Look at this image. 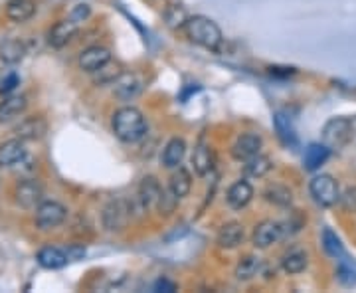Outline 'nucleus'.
Segmentation results:
<instances>
[{"label":"nucleus","mask_w":356,"mask_h":293,"mask_svg":"<svg viewBox=\"0 0 356 293\" xmlns=\"http://www.w3.org/2000/svg\"><path fill=\"white\" fill-rule=\"evenodd\" d=\"M36 14V2L34 0H8L6 4V16L12 22H26Z\"/></svg>","instance_id":"obj_20"},{"label":"nucleus","mask_w":356,"mask_h":293,"mask_svg":"<svg viewBox=\"0 0 356 293\" xmlns=\"http://www.w3.org/2000/svg\"><path fill=\"white\" fill-rule=\"evenodd\" d=\"M309 192L315 200L319 206L323 208H332L339 196H341V190H339V183L330 176V174H316L313 176V181L309 183Z\"/></svg>","instance_id":"obj_4"},{"label":"nucleus","mask_w":356,"mask_h":293,"mask_svg":"<svg viewBox=\"0 0 356 293\" xmlns=\"http://www.w3.org/2000/svg\"><path fill=\"white\" fill-rule=\"evenodd\" d=\"M26 145L20 137L4 141L0 145V167H14L26 157Z\"/></svg>","instance_id":"obj_11"},{"label":"nucleus","mask_w":356,"mask_h":293,"mask_svg":"<svg viewBox=\"0 0 356 293\" xmlns=\"http://www.w3.org/2000/svg\"><path fill=\"white\" fill-rule=\"evenodd\" d=\"M14 196L16 202L24 208V210H34L44 202V190L40 187L38 181L34 178H24L20 181L14 188Z\"/></svg>","instance_id":"obj_7"},{"label":"nucleus","mask_w":356,"mask_h":293,"mask_svg":"<svg viewBox=\"0 0 356 293\" xmlns=\"http://www.w3.org/2000/svg\"><path fill=\"white\" fill-rule=\"evenodd\" d=\"M169 188L174 192L176 199H185V196H188V192H190V188H192V176H190V173L186 171L185 167H178V171L172 173Z\"/></svg>","instance_id":"obj_26"},{"label":"nucleus","mask_w":356,"mask_h":293,"mask_svg":"<svg viewBox=\"0 0 356 293\" xmlns=\"http://www.w3.org/2000/svg\"><path fill=\"white\" fill-rule=\"evenodd\" d=\"M113 133L117 135L123 143H137L146 133V121L143 113L137 107H121L113 115Z\"/></svg>","instance_id":"obj_1"},{"label":"nucleus","mask_w":356,"mask_h":293,"mask_svg":"<svg viewBox=\"0 0 356 293\" xmlns=\"http://www.w3.org/2000/svg\"><path fill=\"white\" fill-rule=\"evenodd\" d=\"M216 242L224 250H234L244 242V226L239 222H228L220 228Z\"/></svg>","instance_id":"obj_16"},{"label":"nucleus","mask_w":356,"mask_h":293,"mask_svg":"<svg viewBox=\"0 0 356 293\" xmlns=\"http://www.w3.org/2000/svg\"><path fill=\"white\" fill-rule=\"evenodd\" d=\"M46 129H48V125L42 117H28L16 127V135L22 141H38L46 135Z\"/></svg>","instance_id":"obj_19"},{"label":"nucleus","mask_w":356,"mask_h":293,"mask_svg":"<svg viewBox=\"0 0 356 293\" xmlns=\"http://www.w3.org/2000/svg\"><path fill=\"white\" fill-rule=\"evenodd\" d=\"M186 12L183 8H178V6H172L171 10L167 12V22H169V26L176 28V26H185L186 22Z\"/></svg>","instance_id":"obj_35"},{"label":"nucleus","mask_w":356,"mask_h":293,"mask_svg":"<svg viewBox=\"0 0 356 293\" xmlns=\"http://www.w3.org/2000/svg\"><path fill=\"white\" fill-rule=\"evenodd\" d=\"M185 32L188 40L194 42L196 46L210 50V52H216L222 44V30L218 28L214 20L206 18V16L186 18Z\"/></svg>","instance_id":"obj_2"},{"label":"nucleus","mask_w":356,"mask_h":293,"mask_svg":"<svg viewBox=\"0 0 356 293\" xmlns=\"http://www.w3.org/2000/svg\"><path fill=\"white\" fill-rule=\"evenodd\" d=\"M323 248H325V252L329 253L330 258H343L344 256L343 244H341L339 236L330 228H325V232H323Z\"/></svg>","instance_id":"obj_31"},{"label":"nucleus","mask_w":356,"mask_h":293,"mask_svg":"<svg viewBox=\"0 0 356 293\" xmlns=\"http://www.w3.org/2000/svg\"><path fill=\"white\" fill-rule=\"evenodd\" d=\"M87 16H90V8H87V6L83 4V6H78V8H76V10L71 12V20H74V22H78V24H79V22H83V20H85Z\"/></svg>","instance_id":"obj_39"},{"label":"nucleus","mask_w":356,"mask_h":293,"mask_svg":"<svg viewBox=\"0 0 356 293\" xmlns=\"http://www.w3.org/2000/svg\"><path fill=\"white\" fill-rule=\"evenodd\" d=\"M66 256L69 262H78V260H81L85 256V248L83 246H69L66 250Z\"/></svg>","instance_id":"obj_38"},{"label":"nucleus","mask_w":356,"mask_h":293,"mask_svg":"<svg viewBox=\"0 0 356 293\" xmlns=\"http://www.w3.org/2000/svg\"><path fill=\"white\" fill-rule=\"evenodd\" d=\"M160 192H162V187L158 185V181L155 176H145V178H143V183H141V187H139L137 200L141 202V206H143L145 212L157 206Z\"/></svg>","instance_id":"obj_13"},{"label":"nucleus","mask_w":356,"mask_h":293,"mask_svg":"<svg viewBox=\"0 0 356 293\" xmlns=\"http://www.w3.org/2000/svg\"><path fill=\"white\" fill-rule=\"evenodd\" d=\"M339 204L344 212L355 214L356 212V187H348L343 194L339 196Z\"/></svg>","instance_id":"obj_34"},{"label":"nucleus","mask_w":356,"mask_h":293,"mask_svg":"<svg viewBox=\"0 0 356 293\" xmlns=\"http://www.w3.org/2000/svg\"><path fill=\"white\" fill-rule=\"evenodd\" d=\"M26 53V46L20 40H6L0 44V60L4 64H18Z\"/></svg>","instance_id":"obj_25"},{"label":"nucleus","mask_w":356,"mask_h":293,"mask_svg":"<svg viewBox=\"0 0 356 293\" xmlns=\"http://www.w3.org/2000/svg\"><path fill=\"white\" fill-rule=\"evenodd\" d=\"M273 169V162L269 157H265V155H255V157H251L250 160H246V174L248 176H253V178H262L265 174L269 173Z\"/></svg>","instance_id":"obj_27"},{"label":"nucleus","mask_w":356,"mask_h":293,"mask_svg":"<svg viewBox=\"0 0 356 293\" xmlns=\"http://www.w3.org/2000/svg\"><path fill=\"white\" fill-rule=\"evenodd\" d=\"M285 238V230H283V224L281 222H273V220H264L262 224H257L255 230H253V236H251V242L255 248L260 250H265L269 246H273L279 240Z\"/></svg>","instance_id":"obj_8"},{"label":"nucleus","mask_w":356,"mask_h":293,"mask_svg":"<svg viewBox=\"0 0 356 293\" xmlns=\"http://www.w3.org/2000/svg\"><path fill=\"white\" fill-rule=\"evenodd\" d=\"M111 60V52L103 48V46H90L83 52L79 53V67L85 72H97L101 66H105L107 62Z\"/></svg>","instance_id":"obj_10"},{"label":"nucleus","mask_w":356,"mask_h":293,"mask_svg":"<svg viewBox=\"0 0 356 293\" xmlns=\"http://www.w3.org/2000/svg\"><path fill=\"white\" fill-rule=\"evenodd\" d=\"M330 157V149L325 143H311V145L305 149V169L307 171H316L321 169Z\"/></svg>","instance_id":"obj_18"},{"label":"nucleus","mask_w":356,"mask_h":293,"mask_svg":"<svg viewBox=\"0 0 356 293\" xmlns=\"http://www.w3.org/2000/svg\"><path fill=\"white\" fill-rule=\"evenodd\" d=\"M265 200L276 204L279 208H287L293 202V192L287 187H283V185H271L265 190Z\"/></svg>","instance_id":"obj_28"},{"label":"nucleus","mask_w":356,"mask_h":293,"mask_svg":"<svg viewBox=\"0 0 356 293\" xmlns=\"http://www.w3.org/2000/svg\"><path fill=\"white\" fill-rule=\"evenodd\" d=\"M36 260H38L40 266L46 267V269H60V267H64L67 262H69L64 250L52 248V246L42 248L38 252V256H36Z\"/></svg>","instance_id":"obj_23"},{"label":"nucleus","mask_w":356,"mask_h":293,"mask_svg":"<svg viewBox=\"0 0 356 293\" xmlns=\"http://www.w3.org/2000/svg\"><path fill=\"white\" fill-rule=\"evenodd\" d=\"M192 165H194V171L200 176H206L212 173L214 169V155H212V149L204 141H200L198 146L194 149V155H192Z\"/></svg>","instance_id":"obj_24"},{"label":"nucleus","mask_w":356,"mask_h":293,"mask_svg":"<svg viewBox=\"0 0 356 293\" xmlns=\"http://www.w3.org/2000/svg\"><path fill=\"white\" fill-rule=\"evenodd\" d=\"M115 83V95L123 101H129L135 95L141 92V80L137 76H129V74H121Z\"/></svg>","instance_id":"obj_22"},{"label":"nucleus","mask_w":356,"mask_h":293,"mask_svg":"<svg viewBox=\"0 0 356 293\" xmlns=\"http://www.w3.org/2000/svg\"><path fill=\"white\" fill-rule=\"evenodd\" d=\"M67 218V208L56 200H46L36 208V224L40 230H53L64 224Z\"/></svg>","instance_id":"obj_6"},{"label":"nucleus","mask_w":356,"mask_h":293,"mask_svg":"<svg viewBox=\"0 0 356 293\" xmlns=\"http://www.w3.org/2000/svg\"><path fill=\"white\" fill-rule=\"evenodd\" d=\"M307 266H309V256H307L303 248H291L289 252H285L283 258H281V267L289 276L301 274V271L307 269Z\"/></svg>","instance_id":"obj_15"},{"label":"nucleus","mask_w":356,"mask_h":293,"mask_svg":"<svg viewBox=\"0 0 356 293\" xmlns=\"http://www.w3.org/2000/svg\"><path fill=\"white\" fill-rule=\"evenodd\" d=\"M20 85V78L16 76V74H8L4 80L0 81V94L2 95H8V94H12L14 90Z\"/></svg>","instance_id":"obj_36"},{"label":"nucleus","mask_w":356,"mask_h":293,"mask_svg":"<svg viewBox=\"0 0 356 293\" xmlns=\"http://www.w3.org/2000/svg\"><path fill=\"white\" fill-rule=\"evenodd\" d=\"M185 153H186V143L183 139H178V137H174L171 139L167 146L162 149V165L167 167V169H178V165L183 162L185 159Z\"/></svg>","instance_id":"obj_21"},{"label":"nucleus","mask_w":356,"mask_h":293,"mask_svg":"<svg viewBox=\"0 0 356 293\" xmlns=\"http://www.w3.org/2000/svg\"><path fill=\"white\" fill-rule=\"evenodd\" d=\"M228 204L234 208V210H241V208H246L248 204L253 199V188L248 181H237L234 183L230 190H228Z\"/></svg>","instance_id":"obj_14"},{"label":"nucleus","mask_w":356,"mask_h":293,"mask_svg":"<svg viewBox=\"0 0 356 293\" xmlns=\"http://www.w3.org/2000/svg\"><path fill=\"white\" fill-rule=\"evenodd\" d=\"M93 74H95V81H97V83H111V81L117 80L123 72H121V66H119V64H113V62L109 60L105 66H101L97 72H93Z\"/></svg>","instance_id":"obj_32"},{"label":"nucleus","mask_w":356,"mask_h":293,"mask_svg":"<svg viewBox=\"0 0 356 293\" xmlns=\"http://www.w3.org/2000/svg\"><path fill=\"white\" fill-rule=\"evenodd\" d=\"M178 200L174 196V192H172L171 188H162V192H160V196H158L157 202V208L160 214H171L174 208H176V204H178Z\"/></svg>","instance_id":"obj_33"},{"label":"nucleus","mask_w":356,"mask_h":293,"mask_svg":"<svg viewBox=\"0 0 356 293\" xmlns=\"http://www.w3.org/2000/svg\"><path fill=\"white\" fill-rule=\"evenodd\" d=\"M78 22H74L71 18H69V20L58 22V24L50 30V34H48L50 46H53V48H64V46H67L69 42L74 40V36L78 34Z\"/></svg>","instance_id":"obj_12"},{"label":"nucleus","mask_w":356,"mask_h":293,"mask_svg":"<svg viewBox=\"0 0 356 293\" xmlns=\"http://www.w3.org/2000/svg\"><path fill=\"white\" fill-rule=\"evenodd\" d=\"M260 267H262V262L260 258L255 256H246L239 260V264L236 267V278L239 281H248L251 278H255L260 274Z\"/></svg>","instance_id":"obj_29"},{"label":"nucleus","mask_w":356,"mask_h":293,"mask_svg":"<svg viewBox=\"0 0 356 293\" xmlns=\"http://www.w3.org/2000/svg\"><path fill=\"white\" fill-rule=\"evenodd\" d=\"M155 292H176V285L169 280H158L155 283Z\"/></svg>","instance_id":"obj_40"},{"label":"nucleus","mask_w":356,"mask_h":293,"mask_svg":"<svg viewBox=\"0 0 356 293\" xmlns=\"http://www.w3.org/2000/svg\"><path fill=\"white\" fill-rule=\"evenodd\" d=\"M133 212H137L133 202L125 199L113 200L103 210V224H105L107 230H123L133 218Z\"/></svg>","instance_id":"obj_5"},{"label":"nucleus","mask_w":356,"mask_h":293,"mask_svg":"<svg viewBox=\"0 0 356 293\" xmlns=\"http://www.w3.org/2000/svg\"><path fill=\"white\" fill-rule=\"evenodd\" d=\"M262 149V137L255 133H246L237 137V141L232 146V157L239 162H246L251 157H255Z\"/></svg>","instance_id":"obj_9"},{"label":"nucleus","mask_w":356,"mask_h":293,"mask_svg":"<svg viewBox=\"0 0 356 293\" xmlns=\"http://www.w3.org/2000/svg\"><path fill=\"white\" fill-rule=\"evenodd\" d=\"M276 131L285 145H295L297 143V135H295V129H293V123L283 111H279L276 115Z\"/></svg>","instance_id":"obj_30"},{"label":"nucleus","mask_w":356,"mask_h":293,"mask_svg":"<svg viewBox=\"0 0 356 293\" xmlns=\"http://www.w3.org/2000/svg\"><path fill=\"white\" fill-rule=\"evenodd\" d=\"M337 280L341 281L343 285H346V287H350V285H355L356 283V271H353L350 267L341 266L339 267V271H337Z\"/></svg>","instance_id":"obj_37"},{"label":"nucleus","mask_w":356,"mask_h":293,"mask_svg":"<svg viewBox=\"0 0 356 293\" xmlns=\"http://www.w3.org/2000/svg\"><path fill=\"white\" fill-rule=\"evenodd\" d=\"M26 97L24 95H8L0 101V123H8L26 111Z\"/></svg>","instance_id":"obj_17"},{"label":"nucleus","mask_w":356,"mask_h":293,"mask_svg":"<svg viewBox=\"0 0 356 293\" xmlns=\"http://www.w3.org/2000/svg\"><path fill=\"white\" fill-rule=\"evenodd\" d=\"M355 135V123L348 117H332L323 127V143L329 149H343Z\"/></svg>","instance_id":"obj_3"}]
</instances>
